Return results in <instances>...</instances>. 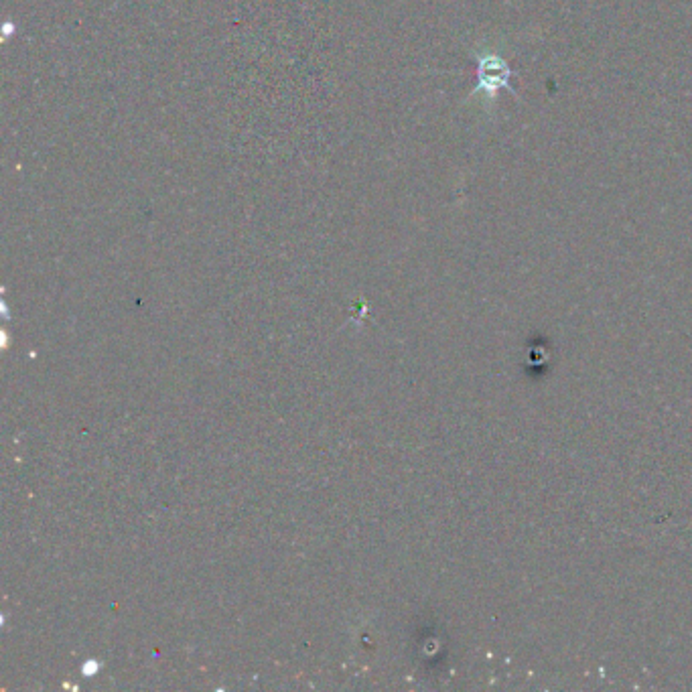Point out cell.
<instances>
[{
  "mask_svg": "<svg viewBox=\"0 0 692 692\" xmlns=\"http://www.w3.org/2000/svg\"><path fill=\"white\" fill-rule=\"evenodd\" d=\"M510 80H512V69L504 57H500L498 53L481 55L479 67H477V84H479L477 90L486 92L490 98H494L498 96L500 90L510 88Z\"/></svg>",
  "mask_w": 692,
  "mask_h": 692,
  "instance_id": "1",
  "label": "cell"
}]
</instances>
